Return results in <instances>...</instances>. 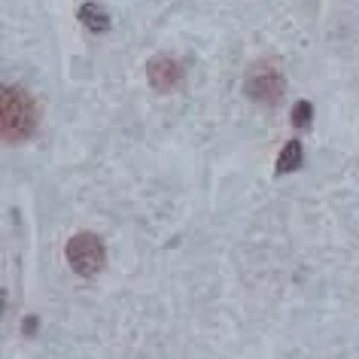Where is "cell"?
Listing matches in <instances>:
<instances>
[{"label":"cell","instance_id":"7a4b0ae2","mask_svg":"<svg viewBox=\"0 0 359 359\" xmlns=\"http://www.w3.org/2000/svg\"><path fill=\"white\" fill-rule=\"evenodd\" d=\"M65 253H67L70 268H74L79 277H95V274H101L104 265H107V247H104L101 238L92 235V231H79V235H74L67 241Z\"/></svg>","mask_w":359,"mask_h":359},{"label":"cell","instance_id":"52a82bcc","mask_svg":"<svg viewBox=\"0 0 359 359\" xmlns=\"http://www.w3.org/2000/svg\"><path fill=\"white\" fill-rule=\"evenodd\" d=\"M311 116H313L311 101H299V104L292 107V125H295V128H308V125H311Z\"/></svg>","mask_w":359,"mask_h":359},{"label":"cell","instance_id":"5b68a950","mask_svg":"<svg viewBox=\"0 0 359 359\" xmlns=\"http://www.w3.org/2000/svg\"><path fill=\"white\" fill-rule=\"evenodd\" d=\"M79 22H83L92 34H107L110 31V25H113L110 13H107L101 4H95V0H88V4L79 6Z\"/></svg>","mask_w":359,"mask_h":359},{"label":"cell","instance_id":"6da1fadb","mask_svg":"<svg viewBox=\"0 0 359 359\" xmlns=\"http://www.w3.org/2000/svg\"><path fill=\"white\" fill-rule=\"evenodd\" d=\"M0 131L6 143H22L37 131V104L19 86H6L0 95Z\"/></svg>","mask_w":359,"mask_h":359},{"label":"cell","instance_id":"8992f818","mask_svg":"<svg viewBox=\"0 0 359 359\" xmlns=\"http://www.w3.org/2000/svg\"><path fill=\"white\" fill-rule=\"evenodd\" d=\"M304 161V149H302V140H290L286 147L280 149L277 156V174H290V170H299Z\"/></svg>","mask_w":359,"mask_h":359},{"label":"cell","instance_id":"3957f363","mask_svg":"<svg viewBox=\"0 0 359 359\" xmlns=\"http://www.w3.org/2000/svg\"><path fill=\"white\" fill-rule=\"evenodd\" d=\"M244 92L250 101L256 104H277L283 97V76L280 70L274 65H265V61H259V65L250 67V74L244 79Z\"/></svg>","mask_w":359,"mask_h":359},{"label":"cell","instance_id":"ba28073f","mask_svg":"<svg viewBox=\"0 0 359 359\" xmlns=\"http://www.w3.org/2000/svg\"><path fill=\"white\" fill-rule=\"evenodd\" d=\"M22 329L28 332V335H34V329H37V317H28V320L22 323Z\"/></svg>","mask_w":359,"mask_h":359},{"label":"cell","instance_id":"277c9868","mask_svg":"<svg viewBox=\"0 0 359 359\" xmlns=\"http://www.w3.org/2000/svg\"><path fill=\"white\" fill-rule=\"evenodd\" d=\"M147 76L156 92H174V88L183 83V65L170 55H156V58H149V65H147Z\"/></svg>","mask_w":359,"mask_h":359}]
</instances>
